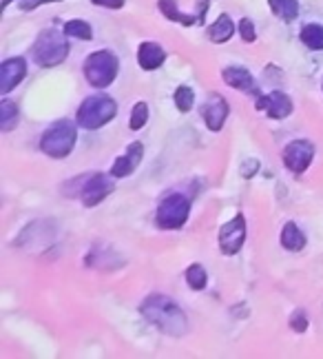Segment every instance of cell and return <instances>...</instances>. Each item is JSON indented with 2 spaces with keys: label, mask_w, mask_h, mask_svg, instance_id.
Listing matches in <instances>:
<instances>
[{
  "label": "cell",
  "mask_w": 323,
  "mask_h": 359,
  "mask_svg": "<svg viewBox=\"0 0 323 359\" xmlns=\"http://www.w3.org/2000/svg\"><path fill=\"white\" fill-rule=\"evenodd\" d=\"M140 313L146 317V322H151L157 330L170 337H182L188 330L184 310L168 295H148L142 301Z\"/></svg>",
  "instance_id": "6da1fadb"
},
{
  "label": "cell",
  "mask_w": 323,
  "mask_h": 359,
  "mask_svg": "<svg viewBox=\"0 0 323 359\" xmlns=\"http://www.w3.org/2000/svg\"><path fill=\"white\" fill-rule=\"evenodd\" d=\"M66 38L69 36L58 29L40 32L31 49L36 64H40V67H55V64H60L66 58V53H69V42H66Z\"/></svg>",
  "instance_id": "7a4b0ae2"
},
{
  "label": "cell",
  "mask_w": 323,
  "mask_h": 359,
  "mask_svg": "<svg viewBox=\"0 0 323 359\" xmlns=\"http://www.w3.org/2000/svg\"><path fill=\"white\" fill-rule=\"evenodd\" d=\"M75 140H78V131H75V125L71 120H58L53 122L42 134L40 138V149L42 153H47L49 158H66L75 147Z\"/></svg>",
  "instance_id": "3957f363"
},
{
  "label": "cell",
  "mask_w": 323,
  "mask_h": 359,
  "mask_svg": "<svg viewBox=\"0 0 323 359\" xmlns=\"http://www.w3.org/2000/svg\"><path fill=\"white\" fill-rule=\"evenodd\" d=\"M116 113H118L116 100L98 93V96H89L82 102L75 122H78L82 129L93 131V129H100V127L107 125V122H111L113 118H116Z\"/></svg>",
  "instance_id": "277c9868"
},
{
  "label": "cell",
  "mask_w": 323,
  "mask_h": 359,
  "mask_svg": "<svg viewBox=\"0 0 323 359\" xmlns=\"http://www.w3.org/2000/svg\"><path fill=\"white\" fill-rule=\"evenodd\" d=\"M191 213V200L184 197L182 193H170L168 197L159 202L157 213H155V224L162 231H175L182 229Z\"/></svg>",
  "instance_id": "5b68a950"
},
{
  "label": "cell",
  "mask_w": 323,
  "mask_h": 359,
  "mask_svg": "<svg viewBox=\"0 0 323 359\" xmlns=\"http://www.w3.org/2000/svg\"><path fill=\"white\" fill-rule=\"evenodd\" d=\"M118 69H120L118 58L107 49L91 53L89 58L84 60V78L89 80L91 87H98V89L109 87V84L116 80Z\"/></svg>",
  "instance_id": "8992f818"
},
{
  "label": "cell",
  "mask_w": 323,
  "mask_h": 359,
  "mask_svg": "<svg viewBox=\"0 0 323 359\" xmlns=\"http://www.w3.org/2000/svg\"><path fill=\"white\" fill-rule=\"evenodd\" d=\"M78 193L80 200L84 206H96L100 204L102 200H107V197L113 193V188H116V182H113V177L104 175V173H87L84 177L78 180Z\"/></svg>",
  "instance_id": "52a82bcc"
},
{
  "label": "cell",
  "mask_w": 323,
  "mask_h": 359,
  "mask_svg": "<svg viewBox=\"0 0 323 359\" xmlns=\"http://www.w3.org/2000/svg\"><path fill=\"white\" fill-rule=\"evenodd\" d=\"M246 217L242 213H237L231 222H226L220 231V249L224 255H237L242 251L246 242Z\"/></svg>",
  "instance_id": "ba28073f"
},
{
  "label": "cell",
  "mask_w": 323,
  "mask_h": 359,
  "mask_svg": "<svg viewBox=\"0 0 323 359\" xmlns=\"http://www.w3.org/2000/svg\"><path fill=\"white\" fill-rule=\"evenodd\" d=\"M312 158H315V147H312V143H308V140H292V143L283 149V164L297 175H301L310 166Z\"/></svg>",
  "instance_id": "9c48e42d"
},
{
  "label": "cell",
  "mask_w": 323,
  "mask_h": 359,
  "mask_svg": "<svg viewBox=\"0 0 323 359\" xmlns=\"http://www.w3.org/2000/svg\"><path fill=\"white\" fill-rule=\"evenodd\" d=\"M257 109L266 111L274 120H283L292 113V100L283 91H272L268 96L257 98Z\"/></svg>",
  "instance_id": "30bf717a"
},
{
  "label": "cell",
  "mask_w": 323,
  "mask_h": 359,
  "mask_svg": "<svg viewBox=\"0 0 323 359\" xmlns=\"http://www.w3.org/2000/svg\"><path fill=\"white\" fill-rule=\"evenodd\" d=\"M27 75V62L25 58H9L0 64V93H9L18 87Z\"/></svg>",
  "instance_id": "8fae6325"
},
{
  "label": "cell",
  "mask_w": 323,
  "mask_h": 359,
  "mask_svg": "<svg viewBox=\"0 0 323 359\" xmlns=\"http://www.w3.org/2000/svg\"><path fill=\"white\" fill-rule=\"evenodd\" d=\"M142 158H144V147H142V143H131L129 149L125 151V156H120L116 162H113L111 175L113 177H129L142 164Z\"/></svg>",
  "instance_id": "7c38bea8"
},
{
  "label": "cell",
  "mask_w": 323,
  "mask_h": 359,
  "mask_svg": "<svg viewBox=\"0 0 323 359\" xmlns=\"http://www.w3.org/2000/svg\"><path fill=\"white\" fill-rule=\"evenodd\" d=\"M202 116L206 120L208 129L220 131L228 118V102L220 96V93H213V96H208L206 105L202 107Z\"/></svg>",
  "instance_id": "4fadbf2b"
},
{
  "label": "cell",
  "mask_w": 323,
  "mask_h": 359,
  "mask_svg": "<svg viewBox=\"0 0 323 359\" xmlns=\"http://www.w3.org/2000/svg\"><path fill=\"white\" fill-rule=\"evenodd\" d=\"M222 78H224V82H228L235 89L246 91V93H253V96H259L257 82H255V78L250 75L248 69H244V67H228V69H224Z\"/></svg>",
  "instance_id": "5bb4252c"
},
{
  "label": "cell",
  "mask_w": 323,
  "mask_h": 359,
  "mask_svg": "<svg viewBox=\"0 0 323 359\" xmlns=\"http://www.w3.org/2000/svg\"><path fill=\"white\" fill-rule=\"evenodd\" d=\"M166 60V51L157 42H142L138 49V62L144 71H155Z\"/></svg>",
  "instance_id": "9a60e30c"
},
{
  "label": "cell",
  "mask_w": 323,
  "mask_h": 359,
  "mask_svg": "<svg viewBox=\"0 0 323 359\" xmlns=\"http://www.w3.org/2000/svg\"><path fill=\"white\" fill-rule=\"evenodd\" d=\"M281 247L286 249V251H292V253H297V251H303L306 249V235L301 233V229L294 222H288V224H283V229H281Z\"/></svg>",
  "instance_id": "2e32d148"
},
{
  "label": "cell",
  "mask_w": 323,
  "mask_h": 359,
  "mask_svg": "<svg viewBox=\"0 0 323 359\" xmlns=\"http://www.w3.org/2000/svg\"><path fill=\"white\" fill-rule=\"evenodd\" d=\"M235 34V25H233V18L228 14H222L217 21L208 27V38H211L213 42H226L231 40Z\"/></svg>",
  "instance_id": "e0dca14e"
},
{
  "label": "cell",
  "mask_w": 323,
  "mask_h": 359,
  "mask_svg": "<svg viewBox=\"0 0 323 359\" xmlns=\"http://www.w3.org/2000/svg\"><path fill=\"white\" fill-rule=\"evenodd\" d=\"M157 7H159V12L164 14L168 21H173V23H182L184 27H191V25L199 23L197 16H188V14L179 12L177 5H175V0H159Z\"/></svg>",
  "instance_id": "ac0fdd59"
},
{
  "label": "cell",
  "mask_w": 323,
  "mask_h": 359,
  "mask_svg": "<svg viewBox=\"0 0 323 359\" xmlns=\"http://www.w3.org/2000/svg\"><path fill=\"white\" fill-rule=\"evenodd\" d=\"M268 5L272 9V14L281 18V21H294L299 16V3L297 0H268Z\"/></svg>",
  "instance_id": "d6986e66"
},
{
  "label": "cell",
  "mask_w": 323,
  "mask_h": 359,
  "mask_svg": "<svg viewBox=\"0 0 323 359\" xmlns=\"http://www.w3.org/2000/svg\"><path fill=\"white\" fill-rule=\"evenodd\" d=\"M301 42L312 51H323V25H306L303 27Z\"/></svg>",
  "instance_id": "ffe728a7"
},
{
  "label": "cell",
  "mask_w": 323,
  "mask_h": 359,
  "mask_svg": "<svg viewBox=\"0 0 323 359\" xmlns=\"http://www.w3.org/2000/svg\"><path fill=\"white\" fill-rule=\"evenodd\" d=\"M18 125V107L14 105L12 100H3L0 102V129L12 131Z\"/></svg>",
  "instance_id": "44dd1931"
},
{
  "label": "cell",
  "mask_w": 323,
  "mask_h": 359,
  "mask_svg": "<svg viewBox=\"0 0 323 359\" xmlns=\"http://www.w3.org/2000/svg\"><path fill=\"white\" fill-rule=\"evenodd\" d=\"M64 34L69 38H78V40H91L93 38L91 25L84 21H69L64 25Z\"/></svg>",
  "instance_id": "7402d4cb"
},
{
  "label": "cell",
  "mask_w": 323,
  "mask_h": 359,
  "mask_svg": "<svg viewBox=\"0 0 323 359\" xmlns=\"http://www.w3.org/2000/svg\"><path fill=\"white\" fill-rule=\"evenodd\" d=\"M186 282H188V286H191L193 290H204L206 288L208 275H206V271H204L202 264H193V267H188Z\"/></svg>",
  "instance_id": "603a6c76"
},
{
  "label": "cell",
  "mask_w": 323,
  "mask_h": 359,
  "mask_svg": "<svg viewBox=\"0 0 323 359\" xmlns=\"http://www.w3.org/2000/svg\"><path fill=\"white\" fill-rule=\"evenodd\" d=\"M173 100H175V107L179 111H191L193 109V102H195V93L191 87H186V84H182V87H177V91L173 93Z\"/></svg>",
  "instance_id": "cb8c5ba5"
},
{
  "label": "cell",
  "mask_w": 323,
  "mask_h": 359,
  "mask_svg": "<svg viewBox=\"0 0 323 359\" xmlns=\"http://www.w3.org/2000/svg\"><path fill=\"white\" fill-rule=\"evenodd\" d=\"M148 122V105L146 102H138L135 107H133V113H131V129L133 131H140Z\"/></svg>",
  "instance_id": "d4e9b609"
},
{
  "label": "cell",
  "mask_w": 323,
  "mask_h": 359,
  "mask_svg": "<svg viewBox=\"0 0 323 359\" xmlns=\"http://www.w3.org/2000/svg\"><path fill=\"white\" fill-rule=\"evenodd\" d=\"M290 328L294 330V333H306V330H308V317H306V313L297 310V313L290 317Z\"/></svg>",
  "instance_id": "484cf974"
},
{
  "label": "cell",
  "mask_w": 323,
  "mask_h": 359,
  "mask_svg": "<svg viewBox=\"0 0 323 359\" xmlns=\"http://www.w3.org/2000/svg\"><path fill=\"white\" fill-rule=\"evenodd\" d=\"M240 34H242V38H244V42H255V38H257V34H255L253 21H248V18H244V21L240 23Z\"/></svg>",
  "instance_id": "4316f807"
},
{
  "label": "cell",
  "mask_w": 323,
  "mask_h": 359,
  "mask_svg": "<svg viewBox=\"0 0 323 359\" xmlns=\"http://www.w3.org/2000/svg\"><path fill=\"white\" fill-rule=\"evenodd\" d=\"M44 3H60V0H18V7H21L23 12H31V9L40 7Z\"/></svg>",
  "instance_id": "83f0119b"
},
{
  "label": "cell",
  "mask_w": 323,
  "mask_h": 359,
  "mask_svg": "<svg viewBox=\"0 0 323 359\" xmlns=\"http://www.w3.org/2000/svg\"><path fill=\"white\" fill-rule=\"evenodd\" d=\"M257 169H259V162H257L255 158H250L248 162L242 164V175H244L246 180H248V177H253L255 173H257Z\"/></svg>",
  "instance_id": "f1b7e54d"
},
{
  "label": "cell",
  "mask_w": 323,
  "mask_h": 359,
  "mask_svg": "<svg viewBox=\"0 0 323 359\" xmlns=\"http://www.w3.org/2000/svg\"><path fill=\"white\" fill-rule=\"evenodd\" d=\"M93 5L98 7H107V9H122L125 7V0H91Z\"/></svg>",
  "instance_id": "f546056e"
},
{
  "label": "cell",
  "mask_w": 323,
  "mask_h": 359,
  "mask_svg": "<svg viewBox=\"0 0 323 359\" xmlns=\"http://www.w3.org/2000/svg\"><path fill=\"white\" fill-rule=\"evenodd\" d=\"M12 3V0H3V9H7V5Z\"/></svg>",
  "instance_id": "4dcf8cb0"
}]
</instances>
